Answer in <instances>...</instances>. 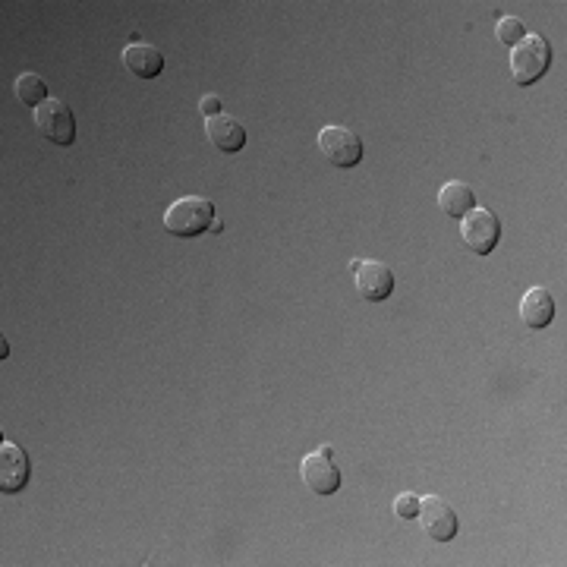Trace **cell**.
<instances>
[{
	"label": "cell",
	"instance_id": "7a4b0ae2",
	"mask_svg": "<svg viewBox=\"0 0 567 567\" xmlns=\"http://www.w3.org/2000/svg\"><path fill=\"white\" fill-rule=\"evenodd\" d=\"M552 67V45L542 35H527L511 48V79L517 86H533Z\"/></svg>",
	"mask_w": 567,
	"mask_h": 567
},
{
	"label": "cell",
	"instance_id": "30bf717a",
	"mask_svg": "<svg viewBox=\"0 0 567 567\" xmlns=\"http://www.w3.org/2000/svg\"><path fill=\"white\" fill-rule=\"evenodd\" d=\"M205 133H208V142L215 145L218 152L224 155H237L243 145H246V130L243 123L234 120L230 114H218V117H208L205 120Z\"/></svg>",
	"mask_w": 567,
	"mask_h": 567
},
{
	"label": "cell",
	"instance_id": "4fadbf2b",
	"mask_svg": "<svg viewBox=\"0 0 567 567\" xmlns=\"http://www.w3.org/2000/svg\"><path fill=\"white\" fill-rule=\"evenodd\" d=\"M438 208L445 212L448 218L460 221V218H467L473 208H476V196H473V189L467 183H460V180H448L445 186L438 189Z\"/></svg>",
	"mask_w": 567,
	"mask_h": 567
},
{
	"label": "cell",
	"instance_id": "7c38bea8",
	"mask_svg": "<svg viewBox=\"0 0 567 567\" xmlns=\"http://www.w3.org/2000/svg\"><path fill=\"white\" fill-rule=\"evenodd\" d=\"M520 319L527 328H545L555 319V300L545 287H530L520 300Z\"/></svg>",
	"mask_w": 567,
	"mask_h": 567
},
{
	"label": "cell",
	"instance_id": "6da1fadb",
	"mask_svg": "<svg viewBox=\"0 0 567 567\" xmlns=\"http://www.w3.org/2000/svg\"><path fill=\"white\" fill-rule=\"evenodd\" d=\"M215 221V205L205 196H183L164 212V230L174 237H199Z\"/></svg>",
	"mask_w": 567,
	"mask_h": 567
},
{
	"label": "cell",
	"instance_id": "ba28073f",
	"mask_svg": "<svg viewBox=\"0 0 567 567\" xmlns=\"http://www.w3.org/2000/svg\"><path fill=\"white\" fill-rule=\"evenodd\" d=\"M300 473H303V482L309 486V492H315V495H334V492L341 489V470H338V464H334L331 457L319 454V451L303 457Z\"/></svg>",
	"mask_w": 567,
	"mask_h": 567
},
{
	"label": "cell",
	"instance_id": "5b68a950",
	"mask_svg": "<svg viewBox=\"0 0 567 567\" xmlns=\"http://www.w3.org/2000/svg\"><path fill=\"white\" fill-rule=\"evenodd\" d=\"M319 152L334 167H356L363 161V139L350 133L347 126H325L319 133Z\"/></svg>",
	"mask_w": 567,
	"mask_h": 567
},
{
	"label": "cell",
	"instance_id": "8fae6325",
	"mask_svg": "<svg viewBox=\"0 0 567 567\" xmlns=\"http://www.w3.org/2000/svg\"><path fill=\"white\" fill-rule=\"evenodd\" d=\"M123 67L139 79H155L164 70V54L149 41H130L123 48Z\"/></svg>",
	"mask_w": 567,
	"mask_h": 567
},
{
	"label": "cell",
	"instance_id": "277c9868",
	"mask_svg": "<svg viewBox=\"0 0 567 567\" xmlns=\"http://www.w3.org/2000/svg\"><path fill=\"white\" fill-rule=\"evenodd\" d=\"M460 240L476 256H489L501 240V221L492 208H473L467 218H460Z\"/></svg>",
	"mask_w": 567,
	"mask_h": 567
},
{
	"label": "cell",
	"instance_id": "8992f818",
	"mask_svg": "<svg viewBox=\"0 0 567 567\" xmlns=\"http://www.w3.org/2000/svg\"><path fill=\"white\" fill-rule=\"evenodd\" d=\"M353 268V278H356V290H360V297L369 300V303H382L391 297L394 290V275L385 262H372V259H353L350 262Z\"/></svg>",
	"mask_w": 567,
	"mask_h": 567
},
{
	"label": "cell",
	"instance_id": "9a60e30c",
	"mask_svg": "<svg viewBox=\"0 0 567 567\" xmlns=\"http://www.w3.org/2000/svg\"><path fill=\"white\" fill-rule=\"evenodd\" d=\"M495 32H498V41H501V45H508V48H517L520 41L530 35L527 26H523V19H517V16H504Z\"/></svg>",
	"mask_w": 567,
	"mask_h": 567
},
{
	"label": "cell",
	"instance_id": "ac0fdd59",
	"mask_svg": "<svg viewBox=\"0 0 567 567\" xmlns=\"http://www.w3.org/2000/svg\"><path fill=\"white\" fill-rule=\"evenodd\" d=\"M208 230H212V234H221V230H224L221 218H215V221H212V227H208Z\"/></svg>",
	"mask_w": 567,
	"mask_h": 567
},
{
	"label": "cell",
	"instance_id": "e0dca14e",
	"mask_svg": "<svg viewBox=\"0 0 567 567\" xmlns=\"http://www.w3.org/2000/svg\"><path fill=\"white\" fill-rule=\"evenodd\" d=\"M221 108H224V104H221L218 95H202V101H199V111L205 114V120H208V117H218Z\"/></svg>",
	"mask_w": 567,
	"mask_h": 567
},
{
	"label": "cell",
	"instance_id": "52a82bcc",
	"mask_svg": "<svg viewBox=\"0 0 567 567\" xmlns=\"http://www.w3.org/2000/svg\"><path fill=\"white\" fill-rule=\"evenodd\" d=\"M419 523H423L426 536H432L435 542H451L460 530V520L451 511V504L441 501L438 495L419 498Z\"/></svg>",
	"mask_w": 567,
	"mask_h": 567
},
{
	"label": "cell",
	"instance_id": "5bb4252c",
	"mask_svg": "<svg viewBox=\"0 0 567 567\" xmlns=\"http://www.w3.org/2000/svg\"><path fill=\"white\" fill-rule=\"evenodd\" d=\"M16 98L26 104V108H38V104L48 101V82L38 73H19L16 76Z\"/></svg>",
	"mask_w": 567,
	"mask_h": 567
},
{
	"label": "cell",
	"instance_id": "2e32d148",
	"mask_svg": "<svg viewBox=\"0 0 567 567\" xmlns=\"http://www.w3.org/2000/svg\"><path fill=\"white\" fill-rule=\"evenodd\" d=\"M394 514L401 517V520H413V517H419V498L410 495V492H401V495L394 498Z\"/></svg>",
	"mask_w": 567,
	"mask_h": 567
},
{
	"label": "cell",
	"instance_id": "3957f363",
	"mask_svg": "<svg viewBox=\"0 0 567 567\" xmlns=\"http://www.w3.org/2000/svg\"><path fill=\"white\" fill-rule=\"evenodd\" d=\"M35 130L45 136L54 145H73L76 142V117L70 111L67 101L60 98H48L45 104H38L32 111Z\"/></svg>",
	"mask_w": 567,
	"mask_h": 567
},
{
	"label": "cell",
	"instance_id": "9c48e42d",
	"mask_svg": "<svg viewBox=\"0 0 567 567\" xmlns=\"http://www.w3.org/2000/svg\"><path fill=\"white\" fill-rule=\"evenodd\" d=\"M26 482H29V457L16 441L4 438V445H0V489L19 492Z\"/></svg>",
	"mask_w": 567,
	"mask_h": 567
}]
</instances>
